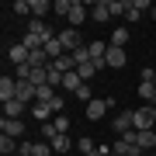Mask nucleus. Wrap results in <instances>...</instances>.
<instances>
[{
	"label": "nucleus",
	"mask_w": 156,
	"mask_h": 156,
	"mask_svg": "<svg viewBox=\"0 0 156 156\" xmlns=\"http://www.w3.org/2000/svg\"><path fill=\"white\" fill-rule=\"evenodd\" d=\"M69 7H73V0H56V4H52V11L66 17V14H69Z\"/></svg>",
	"instance_id": "26"
},
{
	"label": "nucleus",
	"mask_w": 156,
	"mask_h": 156,
	"mask_svg": "<svg viewBox=\"0 0 156 156\" xmlns=\"http://www.w3.org/2000/svg\"><path fill=\"white\" fill-rule=\"evenodd\" d=\"M125 49H115V45H111V49H108V56H104V66H115V69H122L125 66Z\"/></svg>",
	"instance_id": "12"
},
{
	"label": "nucleus",
	"mask_w": 156,
	"mask_h": 156,
	"mask_svg": "<svg viewBox=\"0 0 156 156\" xmlns=\"http://www.w3.org/2000/svg\"><path fill=\"white\" fill-rule=\"evenodd\" d=\"M56 38L62 42V52H69V56H73L76 49H83V35H80V28H62Z\"/></svg>",
	"instance_id": "1"
},
{
	"label": "nucleus",
	"mask_w": 156,
	"mask_h": 156,
	"mask_svg": "<svg viewBox=\"0 0 156 156\" xmlns=\"http://www.w3.org/2000/svg\"><path fill=\"white\" fill-rule=\"evenodd\" d=\"M28 56H31V52H28V45H24V42H17V45H11V49H7V59H11L14 66H24V62H28Z\"/></svg>",
	"instance_id": "8"
},
{
	"label": "nucleus",
	"mask_w": 156,
	"mask_h": 156,
	"mask_svg": "<svg viewBox=\"0 0 156 156\" xmlns=\"http://www.w3.org/2000/svg\"><path fill=\"white\" fill-rule=\"evenodd\" d=\"M149 128H156V108L142 104L139 111H135V132H149Z\"/></svg>",
	"instance_id": "2"
},
{
	"label": "nucleus",
	"mask_w": 156,
	"mask_h": 156,
	"mask_svg": "<svg viewBox=\"0 0 156 156\" xmlns=\"http://www.w3.org/2000/svg\"><path fill=\"white\" fill-rule=\"evenodd\" d=\"M52 125H56V132H59V135H66V132H69V118H66V115H56V118H52Z\"/></svg>",
	"instance_id": "24"
},
{
	"label": "nucleus",
	"mask_w": 156,
	"mask_h": 156,
	"mask_svg": "<svg viewBox=\"0 0 156 156\" xmlns=\"http://www.w3.org/2000/svg\"><path fill=\"white\" fill-rule=\"evenodd\" d=\"M11 11H14V14H31V0H17Z\"/></svg>",
	"instance_id": "28"
},
{
	"label": "nucleus",
	"mask_w": 156,
	"mask_h": 156,
	"mask_svg": "<svg viewBox=\"0 0 156 156\" xmlns=\"http://www.w3.org/2000/svg\"><path fill=\"white\" fill-rule=\"evenodd\" d=\"M146 156H156V153H146Z\"/></svg>",
	"instance_id": "33"
},
{
	"label": "nucleus",
	"mask_w": 156,
	"mask_h": 156,
	"mask_svg": "<svg viewBox=\"0 0 156 156\" xmlns=\"http://www.w3.org/2000/svg\"><path fill=\"white\" fill-rule=\"evenodd\" d=\"M149 14H153V17H156V7H153V11H149Z\"/></svg>",
	"instance_id": "32"
},
{
	"label": "nucleus",
	"mask_w": 156,
	"mask_h": 156,
	"mask_svg": "<svg viewBox=\"0 0 156 156\" xmlns=\"http://www.w3.org/2000/svg\"><path fill=\"white\" fill-rule=\"evenodd\" d=\"M49 146H52V153H59V156H66L69 149H76V146L69 142V135H56V139H52Z\"/></svg>",
	"instance_id": "14"
},
{
	"label": "nucleus",
	"mask_w": 156,
	"mask_h": 156,
	"mask_svg": "<svg viewBox=\"0 0 156 156\" xmlns=\"http://www.w3.org/2000/svg\"><path fill=\"white\" fill-rule=\"evenodd\" d=\"M111 156H118V153H115V149H111Z\"/></svg>",
	"instance_id": "34"
},
{
	"label": "nucleus",
	"mask_w": 156,
	"mask_h": 156,
	"mask_svg": "<svg viewBox=\"0 0 156 156\" xmlns=\"http://www.w3.org/2000/svg\"><path fill=\"white\" fill-rule=\"evenodd\" d=\"M108 111H111V101H108V97H94V101L87 104V118H90V122H97V118H104Z\"/></svg>",
	"instance_id": "4"
},
{
	"label": "nucleus",
	"mask_w": 156,
	"mask_h": 156,
	"mask_svg": "<svg viewBox=\"0 0 156 156\" xmlns=\"http://www.w3.org/2000/svg\"><path fill=\"white\" fill-rule=\"evenodd\" d=\"M49 11H52V4H49V0H31V17H38V21H42Z\"/></svg>",
	"instance_id": "21"
},
{
	"label": "nucleus",
	"mask_w": 156,
	"mask_h": 156,
	"mask_svg": "<svg viewBox=\"0 0 156 156\" xmlns=\"http://www.w3.org/2000/svg\"><path fill=\"white\" fill-rule=\"evenodd\" d=\"M142 80H146V83H156V69L153 66H142Z\"/></svg>",
	"instance_id": "30"
},
{
	"label": "nucleus",
	"mask_w": 156,
	"mask_h": 156,
	"mask_svg": "<svg viewBox=\"0 0 156 156\" xmlns=\"http://www.w3.org/2000/svg\"><path fill=\"white\" fill-rule=\"evenodd\" d=\"M14 97H17V80L14 76H4V80H0V101L7 104V101H14Z\"/></svg>",
	"instance_id": "9"
},
{
	"label": "nucleus",
	"mask_w": 156,
	"mask_h": 156,
	"mask_svg": "<svg viewBox=\"0 0 156 156\" xmlns=\"http://www.w3.org/2000/svg\"><path fill=\"white\" fill-rule=\"evenodd\" d=\"M111 17V0H97L90 7V21H108Z\"/></svg>",
	"instance_id": "11"
},
{
	"label": "nucleus",
	"mask_w": 156,
	"mask_h": 156,
	"mask_svg": "<svg viewBox=\"0 0 156 156\" xmlns=\"http://www.w3.org/2000/svg\"><path fill=\"white\" fill-rule=\"evenodd\" d=\"M66 21H69V28H80V24L87 21V7L80 4V0H73V7H69V14H66Z\"/></svg>",
	"instance_id": "7"
},
{
	"label": "nucleus",
	"mask_w": 156,
	"mask_h": 156,
	"mask_svg": "<svg viewBox=\"0 0 156 156\" xmlns=\"http://www.w3.org/2000/svg\"><path fill=\"white\" fill-rule=\"evenodd\" d=\"M31 115L45 125V122H52V115H56V111H52V104H38V101H35V104H31Z\"/></svg>",
	"instance_id": "13"
},
{
	"label": "nucleus",
	"mask_w": 156,
	"mask_h": 156,
	"mask_svg": "<svg viewBox=\"0 0 156 156\" xmlns=\"http://www.w3.org/2000/svg\"><path fill=\"white\" fill-rule=\"evenodd\" d=\"M73 59H76V66H83V62H94V59H90V49H87V45L73 52Z\"/></svg>",
	"instance_id": "25"
},
{
	"label": "nucleus",
	"mask_w": 156,
	"mask_h": 156,
	"mask_svg": "<svg viewBox=\"0 0 156 156\" xmlns=\"http://www.w3.org/2000/svg\"><path fill=\"white\" fill-rule=\"evenodd\" d=\"M135 146H139L142 153L156 149V128H149V132H135Z\"/></svg>",
	"instance_id": "10"
},
{
	"label": "nucleus",
	"mask_w": 156,
	"mask_h": 156,
	"mask_svg": "<svg viewBox=\"0 0 156 156\" xmlns=\"http://www.w3.org/2000/svg\"><path fill=\"white\" fill-rule=\"evenodd\" d=\"M0 135L21 139V135H24V122H21V118H4V122H0Z\"/></svg>",
	"instance_id": "5"
},
{
	"label": "nucleus",
	"mask_w": 156,
	"mask_h": 156,
	"mask_svg": "<svg viewBox=\"0 0 156 156\" xmlns=\"http://www.w3.org/2000/svg\"><path fill=\"white\" fill-rule=\"evenodd\" d=\"M0 153H4V156H11V153H17V142L11 139V135H0Z\"/></svg>",
	"instance_id": "22"
},
{
	"label": "nucleus",
	"mask_w": 156,
	"mask_h": 156,
	"mask_svg": "<svg viewBox=\"0 0 156 156\" xmlns=\"http://www.w3.org/2000/svg\"><path fill=\"white\" fill-rule=\"evenodd\" d=\"M139 97L146 101V104L156 108V83H146V80H139Z\"/></svg>",
	"instance_id": "16"
},
{
	"label": "nucleus",
	"mask_w": 156,
	"mask_h": 156,
	"mask_svg": "<svg viewBox=\"0 0 156 156\" xmlns=\"http://www.w3.org/2000/svg\"><path fill=\"white\" fill-rule=\"evenodd\" d=\"M76 149H80V156H90V153L97 149V146L90 142V139H80V142H76Z\"/></svg>",
	"instance_id": "27"
},
{
	"label": "nucleus",
	"mask_w": 156,
	"mask_h": 156,
	"mask_svg": "<svg viewBox=\"0 0 156 156\" xmlns=\"http://www.w3.org/2000/svg\"><path fill=\"white\" fill-rule=\"evenodd\" d=\"M115 132L118 135H128V132H135V111H118V118H115Z\"/></svg>",
	"instance_id": "3"
},
{
	"label": "nucleus",
	"mask_w": 156,
	"mask_h": 156,
	"mask_svg": "<svg viewBox=\"0 0 156 156\" xmlns=\"http://www.w3.org/2000/svg\"><path fill=\"white\" fill-rule=\"evenodd\" d=\"M28 35H35L38 42H49V38H56V35H52V28H49L45 21H38V17H31V21H28Z\"/></svg>",
	"instance_id": "6"
},
{
	"label": "nucleus",
	"mask_w": 156,
	"mask_h": 156,
	"mask_svg": "<svg viewBox=\"0 0 156 156\" xmlns=\"http://www.w3.org/2000/svg\"><path fill=\"white\" fill-rule=\"evenodd\" d=\"M83 87V80H80V73L73 69V73H66V76H62V90H69V94H76V90Z\"/></svg>",
	"instance_id": "17"
},
{
	"label": "nucleus",
	"mask_w": 156,
	"mask_h": 156,
	"mask_svg": "<svg viewBox=\"0 0 156 156\" xmlns=\"http://www.w3.org/2000/svg\"><path fill=\"white\" fill-rule=\"evenodd\" d=\"M17 153H21V156H35V142H21Z\"/></svg>",
	"instance_id": "31"
},
{
	"label": "nucleus",
	"mask_w": 156,
	"mask_h": 156,
	"mask_svg": "<svg viewBox=\"0 0 156 156\" xmlns=\"http://www.w3.org/2000/svg\"><path fill=\"white\" fill-rule=\"evenodd\" d=\"M125 42H128V28H115L108 38V45H115V49H125Z\"/></svg>",
	"instance_id": "20"
},
{
	"label": "nucleus",
	"mask_w": 156,
	"mask_h": 156,
	"mask_svg": "<svg viewBox=\"0 0 156 156\" xmlns=\"http://www.w3.org/2000/svg\"><path fill=\"white\" fill-rule=\"evenodd\" d=\"M24 108H28V104H21V101H7V104H4V118H21L24 115Z\"/></svg>",
	"instance_id": "19"
},
{
	"label": "nucleus",
	"mask_w": 156,
	"mask_h": 156,
	"mask_svg": "<svg viewBox=\"0 0 156 156\" xmlns=\"http://www.w3.org/2000/svg\"><path fill=\"white\" fill-rule=\"evenodd\" d=\"M139 17H142V11L135 7V0H128L125 4V21H139Z\"/></svg>",
	"instance_id": "23"
},
{
	"label": "nucleus",
	"mask_w": 156,
	"mask_h": 156,
	"mask_svg": "<svg viewBox=\"0 0 156 156\" xmlns=\"http://www.w3.org/2000/svg\"><path fill=\"white\" fill-rule=\"evenodd\" d=\"M73 97H80V101H83V104H90V101H94V97H90V83H83V87L76 90V94H73Z\"/></svg>",
	"instance_id": "29"
},
{
	"label": "nucleus",
	"mask_w": 156,
	"mask_h": 156,
	"mask_svg": "<svg viewBox=\"0 0 156 156\" xmlns=\"http://www.w3.org/2000/svg\"><path fill=\"white\" fill-rule=\"evenodd\" d=\"M49 66H52V69H59V73H73V69H76V59L66 52V56H59L56 62H49Z\"/></svg>",
	"instance_id": "15"
},
{
	"label": "nucleus",
	"mask_w": 156,
	"mask_h": 156,
	"mask_svg": "<svg viewBox=\"0 0 156 156\" xmlns=\"http://www.w3.org/2000/svg\"><path fill=\"white\" fill-rule=\"evenodd\" d=\"M45 56H49V62H56L59 56H66V52H62V42L59 38H49V42H45Z\"/></svg>",
	"instance_id": "18"
}]
</instances>
